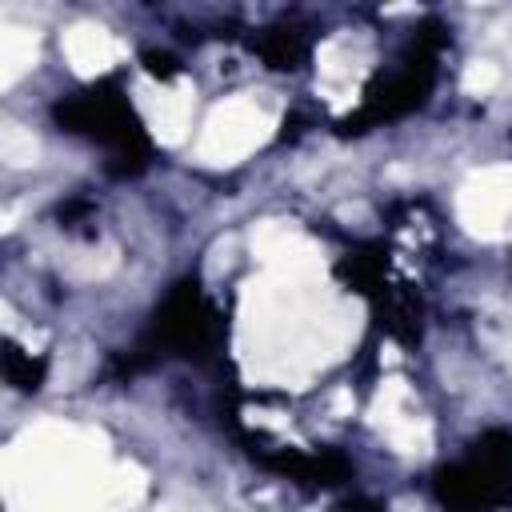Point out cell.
I'll return each mask as SVG.
<instances>
[{
  "label": "cell",
  "instance_id": "obj_1",
  "mask_svg": "<svg viewBox=\"0 0 512 512\" xmlns=\"http://www.w3.org/2000/svg\"><path fill=\"white\" fill-rule=\"evenodd\" d=\"M52 120L60 124V132L96 140L108 148V172L112 176H136L148 168L152 160V140L140 124V116L132 112L128 96L120 92L116 80H100L76 96H64L52 104Z\"/></svg>",
  "mask_w": 512,
  "mask_h": 512
},
{
  "label": "cell",
  "instance_id": "obj_2",
  "mask_svg": "<svg viewBox=\"0 0 512 512\" xmlns=\"http://www.w3.org/2000/svg\"><path fill=\"white\" fill-rule=\"evenodd\" d=\"M448 512H500L512 504V428L480 432L468 452L444 464L432 480Z\"/></svg>",
  "mask_w": 512,
  "mask_h": 512
},
{
  "label": "cell",
  "instance_id": "obj_3",
  "mask_svg": "<svg viewBox=\"0 0 512 512\" xmlns=\"http://www.w3.org/2000/svg\"><path fill=\"white\" fill-rule=\"evenodd\" d=\"M440 48H444V28L440 24H428L424 32H416V40L400 56V64L364 92L360 112H352L340 124V132H364L368 124H384V120H396L404 112H416L428 100L432 84H436Z\"/></svg>",
  "mask_w": 512,
  "mask_h": 512
},
{
  "label": "cell",
  "instance_id": "obj_4",
  "mask_svg": "<svg viewBox=\"0 0 512 512\" xmlns=\"http://www.w3.org/2000/svg\"><path fill=\"white\" fill-rule=\"evenodd\" d=\"M224 324L212 300L200 292L196 280H180L164 304L152 312V324L140 340V352L152 356H184V360H208L220 348Z\"/></svg>",
  "mask_w": 512,
  "mask_h": 512
},
{
  "label": "cell",
  "instance_id": "obj_5",
  "mask_svg": "<svg viewBox=\"0 0 512 512\" xmlns=\"http://www.w3.org/2000/svg\"><path fill=\"white\" fill-rule=\"evenodd\" d=\"M256 52L268 60V68L292 72V68L304 64L308 40H304V32H296V28H272V32H264V36L256 40Z\"/></svg>",
  "mask_w": 512,
  "mask_h": 512
},
{
  "label": "cell",
  "instance_id": "obj_6",
  "mask_svg": "<svg viewBox=\"0 0 512 512\" xmlns=\"http://www.w3.org/2000/svg\"><path fill=\"white\" fill-rule=\"evenodd\" d=\"M44 372H48V360L44 356H32L16 344H4V376L12 388L20 392H36L44 384Z\"/></svg>",
  "mask_w": 512,
  "mask_h": 512
},
{
  "label": "cell",
  "instance_id": "obj_7",
  "mask_svg": "<svg viewBox=\"0 0 512 512\" xmlns=\"http://www.w3.org/2000/svg\"><path fill=\"white\" fill-rule=\"evenodd\" d=\"M144 64H148V72L160 76V80H172V76L180 72L176 60H172V56H160V52H144Z\"/></svg>",
  "mask_w": 512,
  "mask_h": 512
}]
</instances>
